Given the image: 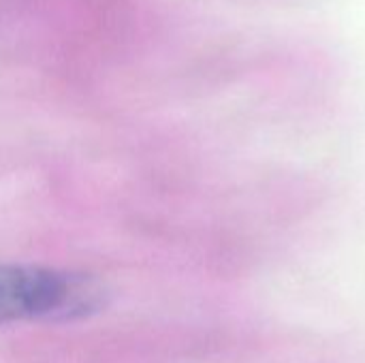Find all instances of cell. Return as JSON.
Segmentation results:
<instances>
[{"label": "cell", "mask_w": 365, "mask_h": 363, "mask_svg": "<svg viewBox=\"0 0 365 363\" xmlns=\"http://www.w3.org/2000/svg\"><path fill=\"white\" fill-rule=\"evenodd\" d=\"M92 287L66 272L34 265H0V325L83 315Z\"/></svg>", "instance_id": "6da1fadb"}]
</instances>
